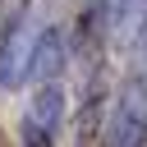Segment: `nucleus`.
<instances>
[{
    "instance_id": "nucleus-1",
    "label": "nucleus",
    "mask_w": 147,
    "mask_h": 147,
    "mask_svg": "<svg viewBox=\"0 0 147 147\" xmlns=\"http://www.w3.org/2000/svg\"><path fill=\"white\" fill-rule=\"evenodd\" d=\"M37 32H41V23H37L32 5H23V9L5 23V32H0V87H23L28 64H32Z\"/></svg>"
},
{
    "instance_id": "nucleus-2",
    "label": "nucleus",
    "mask_w": 147,
    "mask_h": 147,
    "mask_svg": "<svg viewBox=\"0 0 147 147\" xmlns=\"http://www.w3.org/2000/svg\"><path fill=\"white\" fill-rule=\"evenodd\" d=\"M101 147H147V87L138 78L124 83L110 119H106V138Z\"/></svg>"
},
{
    "instance_id": "nucleus-3",
    "label": "nucleus",
    "mask_w": 147,
    "mask_h": 147,
    "mask_svg": "<svg viewBox=\"0 0 147 147\" xmlns=\"http://www.w3.org/2000/svg\"><path fill=\"white\" fill-rule=\"evenodd\" d=\"M64 55H69V46H64L60 28H41V32H37V46H32V64H28V74H37V83H60V74H64Z\"/></svg>"
},
{
    "instance_id": "nucleus-4",
    "label": "nucleus",
    "mask_w": 147,
    "mask_h": 147,
    "mask_svg": "<svg viewBox=\"0 0 147 147\" xmlns=\"http://www.w3.org/2000/svg\"><path fill=\"white\" fill-rule=\"evenodd\" d=\"M106 101H110L106 74H92V83H87V92H83V101H78V142H92V138H96V129H101V119H106Z\"/></svg>"
},
{
    "instance_id": "nucleus-5",
    "label": "nucleus",
    "mask_w": 147,
    "mask_h": 147,
    "mask_svg": "<svg viewBox=\"0 0 147 147\" xmlns=\"http://www.w3.org/2000/svg\"><path fill=\"white\" fill-rule=\"evenodd\" d=\"M32 124H41V129H55L60 119H64V92H60V83H41L37 87V96H32Z\"/></svg>"
},
{
    "instance_id": "nucleus-6",
    "label": "nucleus",
    "mask_w": 147,
    "mask_h": 147,
    "mask_svg": "<svg viewBox=\"0 0 147 147\" xmlns=\"http://www.w3.org/2000/svg\"><path fill=\"white\" fill-rule=\"evenodd\" d=\"M23 147H55V142H51V129H41V124L28 119V129H23Z\"/></svg>"
}]
</instances>
